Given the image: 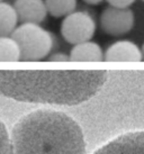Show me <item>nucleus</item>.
<instances>
[{
  "instance_id": "1",
  "label": "nucleus",
  "mask_w": 144,
  "mask_h": 154,
  "mask_svg": "<svg viewBox=\"0 0 144 154\" xmlns=\"http://www.w3.org/2000/svg\"><path fill=\"white\" fill-rule=\"evenodd\" d=\"M107 78L105 70H0V94L24 103L74 106L95 96Z\"/></svg>"
},
{
  "instance_id": "2",
  "label": "nucleus",
  "mask_w": 144,
  "mask_h": 154,
  "mask_svg": "<svg viewBox=\"0 0 144 154\" xmlns=\"http://www.w3.org/2000/svg\"><path fill=\"white\" fill-rule=\"evenodd\" d=\"M13 154H85L82 129L61 111L41 109L24 116L11 132Z\"/></svg>"
},
{
  "instance_id": "3",
  "label": "nucleus",
  "mask_w": 144,
  "mask_h": 154,
  "mask_svg": "<svg viewBox=\"0 0 144 154\" xmlns=\"http://www.w3.org/2000/svg\"><path fill=\"white\" fill-rule=\"evenodd\" d=\"M20 46L21 60L38 61L50 55L54 38L39 24L23 23L11 34Z\"/></svg>"
},
{
  "instance_id": "4",
  "label": "nucleus",
  "mask_w": 144,
  "mask_h": 154,
  "mask_svg": "<svg viewBox=\"0 0 144 154\" xmlns=\"http://www.w3.org/2000/svg\"><path fill=\"white\" fill-rule=\"evenodd\" d=\"M96 22L87 11H73L65 16L61 24V34L70 44L88 42L95 36Z\"/></svg>"
},
{
  "instance_id": "5",
  "label": "nucleus",
  "mask_w": 144,
  "mask_h": 154,
  "mask_svg": "<svg viewBox=\"0 0 144 154\" xmlns=\"http://www.w3.org/2000/svg\"><path fill=\"white\" fill-rule=\"evenodd\" d=\"M135 24L134 13L130 8L109 6L102 10L100 25L104 32L113 36H122L132 30Z\"/></svg>"
},
{
  "instance_id": "6",
  "label": "nucleus",
  "mask_w": 144,
  "mask_h": 154,
  "mask_svg": "<svg viewBox=\"0 0 144 154\" xmlns=\"http://www.w3.org/2000/svg\"><path fill=\"white\" fill-rule=\"evenodd\" d=\"M93 154H144V132L124 134L108 142Z\"/></svg>"
},
{
  "instance_id": "7",
  "label": "nucleus",
  "mask_w": 144,
  "mask_h": 154,
  "mask_svg": "<svg viewBox=\"0 0 144 154\" xmlns=\"http://www.w3.org/2000/svg\"><path fill=\"white\" fill-rule=\"evenodd\" d=\"M14 6L21 23L41 24L49 14L45 0H15Z\"/></svg>"
},
{
  "instance_id": "8",
  "label": "nucleus",
  "mask_w": 144,
  "mask_h": 154,
  "mask_svg": "<svg viewBox=\"0 0 144 154\" xmlns=\"http://www.w3.org/2000/svg\"><path fill=\"white\" fill-rule=\"evenodd\" d=\"M104 60L106 61H125V62H139L143 60L142 48L132 41H117L111 44L105 52Z\"/></svg>"
},
{
  "instance_id": "9",
  "label": "nucleus",
  "mask_w": 144,
  "mask_h": 154,
  "mask_svg": "<svg viewBox=\"0 0 144 154\" xmlns=\"http://www.w3.org/2000/svg\"><path fill=\"white\" fill-rule=\"evenodd\" d=\"M70 60L71 61H102L104 60V52L102 47L97 43L88 41L82 43L76 44L70 52Z\"/></svg>"
},
{
  "instance_id": "10",
  "label": "nucleus",
  "mask_w": 144,
  "mask_h": 154,
  "mask_svg": "<svg viewBox=\"0 0 144 154\" xmlns=\"http://www.w3.org/2000/svg\"><path fill=\"white\" fill-rule=\"evenodd\" d=\"M19 20L15 6L6 1H0V33L2 35H11L17 28Z\"/></svg>"
},
{
  "instance_id": "11",
  "label": "nucleus",
  "mask_w": 144,
  "mask_h": 154,
  "mask_svg": "<svg viewBox=\"0 0 144 154\" xmlns=\"http://www.w3.org/2000/svg\"><path fill=\"white\" fill-rule=\"evenodd\" d=\"M21 60L20 46L10 35L0 36V62H16Z\"/></svg>"
},
{
  "instance_id": "12",
  "label": "nucleus",
  "mask_w": 144,
  "mask_h": 154,
  "mask_svg": "<svg viewBox=\"0 0 144 154\" xmlns=\"http://www.w3.org/2000/svg\"><path fill=\"white\" fill-rule=\"evenodd\" d=\"M49 14L53 17H65L76 11L77 0H45Z\"/></svg>"
},
{
  "instance_id": "13",
  "label": "nucleus",
  "mask_w": 144,
  "mask_h": 154,
  "mask_svg": "<svg viewBox=\"0 0 144 154\" xmlns=\"http://www.w3.org/2000/svg\"><path fill=\"white\" fill-rule=\"evenodd\" d=\"M0 154H13L10 136L1 120H0Z\"/></svg>"
},
{
  "instance_id": "14",
  "label": "nucleus",
  "mask_w": 144,
  "mask_h": 154,
  "mask_svg": "<svg viewBox=\"0 0 144 154\" xmlns=\"http://www.w3.org/2000/svg\"><path fill=\"white\" fill-rule=\"evenodd\" d=\"M109 6L118 7V8H130V6L133 5L136 0H106Z\"/></svg>"
},
{
  "instance_id": "15",
  "label": "nucleus",
  "mask_w": 144,
  "mask_h": 154,
  "mask_svg": "<svg viewBox=\"0 0 144 154\" xmlns=\"http://www.w3.org/2000/svg\"><path fill=\"white\" fill-rule=\"evenodd\" d=\"M50 60L51 61H68V60H70V56L65 55V54H62V53H56V54H53V55L50 56Z\"/></svg>"
},
{
  "instance_id": "16",
  "label": "nucleus",
  "mask_w": 144,
  "mask_h": 154,
  "mask_svg": "<svg viewBox=\"0 0 144 154\" xmlns=\"http://www.w3.org/2000/svg\"><path fill=\"white\" fill-rule=\"evenodd\" d=\"M83 1L88 5H99L100 2H102L104 0H83Z\"/></svg>"
},
{
  "instance_id": "17",
  "label": "nucleus",
  "mask_w": 144,
  "mask_h": 154,
  "mask_svg": "<svg viewBox=\"0 0 144 154\" xmlns=\"http://www.w3.org/2000/svg\"><path fill=\"white\" fill-rule=\"evenodd\" d=\"M142 53H143V60H144V44L143 46H142Z\"/></svg>"
},
{
  "instance_id": "18",
  "label": "nucleus",
  "mask_w": 144,
  "mask_h": 154,
  "mask_svg": "<svg viewBox=\"0 0 144 154\" xmlns=\"http://www.w3.org/2000/svg\"><path fill=\"white\" fill-rule=\"evenodd\" d=\"M0 1H2V0H0Z\"/></svg>"
},
{
  "instance_id": "19",
  "label": "nucleus",
  "mask_w": 144,
  "mask_h": 154,
  "mask_svg": "<svg viewBox=\"0 0 144 154\" xmlns=\"http://www.w3.org/2000/svg\"><path fill=\"white\" fill-rule=\"evenodd\" d=\"M142 1H144V0H142Z\"/></svg>"
},
{
  "instance_id": "20",
  "label": "nucleus",
  "mask_w": 144,
  "mask_h": 154,
  "mask_svg": "<svg viewBox=\"0 0 144 154\" xmlns=\"http://www.w3.org/2000/svg\"><path fill=\"white\" fill-rule=\"evenodd\" d=\"M0 34H1V33H0Z\"/></svg>"
}]
</instances>
